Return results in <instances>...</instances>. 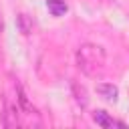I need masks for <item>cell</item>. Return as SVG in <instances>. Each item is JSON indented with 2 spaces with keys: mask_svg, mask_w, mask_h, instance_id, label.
Segmentation results:
<instances>
[{
  "mask_svg": "<svg viewBox=\"0 0 129 129\" xmlns=\"http://www.w3.org/2000/svg\"><path fill=\"white\" fill-rule=\"evenodd\" d=\"M77 62L83 73L95 77L105 71V50L97 44H83L77 50Z\"/></svg>",
  "mask_w": 129,
  "mask_h": 129,
  "instance_id": "cell-1",
  "label": "cell"
},
{
  "mask_svg": "<svg viewBox=\"0 0 129 129\" xmlns=\"http://www.w3.org/2000/svg\"><path fill=\"white\" fill-rule=\"evenodd\" d=\"M46 8L52 16H62L67 12V2L64 0H46Z\"/></svg>",
  "mask_w": 129,
  "mask_h": 129,
  "instance_id": "cell-4",
  "label": "cell"
},
{
  "mask_svg": "<svg viewBox=\"0 0 129 129\" xmlns=\"http://www.w3.org/2000/svg\"><path fill=\"white\" fill-rule=\"evenodd\" d=\"M16 24H18V28H20L22 34H30V30H32V20H30L26 14H18V16H16Z\"/></svg>",
  "mask_w": 129,
  "mask_h": 129,
  "instance_id": "cell-5",
  "label": "cell"
},
{
  "mask_svg": "<svg viewBox=\"0 0 129 129\" xmlns=\"http://www.w3.org/2000/svg\"><path fill=\"white\" fill-rule=\"evenodd\" d=\"M0 32H2V20H0Z\"/></svg>",
  "mask_w": 129,
  "mask_h": 129,
  "instance_id": "cell-6",
  "label": "cell"
},
{
  "mask_svg": "<svg viewBox=\"0 0 129 129\" xmlns=\"http://www.w3.org/2000/svg\"><path fill=\"white\" fill-rule=\"evenodd\" d=\"M97 93H99L103 99H107V101H115L117 95H119L117 87L111 85V83H101V85H97Z\"/></svg>",
  "mask_w": 129,
  "mask_h": 129,
  "instance_id": "cell-3",
  "label": "cell"
},
{
  "mask_svg": "<svg viewBox=\"0 0 129 129\" xmlns=\"http://www.w3.org/2000/svg\"><path fill=\"white\" fill-rule=\"evenodd\" d=\"M93 121H95L99 127H103V129H109V127H115V125H123V123H117L115 119H111L105 111H95V113H93Z\"/></svg>",
  "mask_w": 129,
  "mask_h": 129,
  "instance_id": "cell-2",
  "label": "cell"
}]
</instances>
